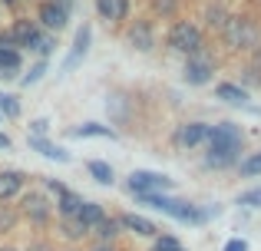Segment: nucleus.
<instances>
[{"instance_id":"obj_1","label":"nucleus","mask_w":261,"mask_h":251,"mask_svg":"<svg viewBox=\"0 0 261 251\" xmlns=\"http://www.w3.org/2000/svg\"><path fill=\"white\" fill-rule=\"evenodd\" d=\"M245 152V132L235 123H212L208 129V142H205V155L202 165L205 169H238Z\"/></svg>"},{"instance_id":"obj_2","label":"nucleus","mask_w":261,"mask_h":251,"mask_svg":"<svg viewBox=\"0 0 261 251\" xmlns=\"http://www.w3.org/2000/svg\"><path fill=\"white\" fill-rule=\"evenodd\" d=\"M13 205H17L23 225H30L33 235H50L53 232V225H57V205H53L50 192H43L40 185H30Z\"/></svg>"},{"instance_id":"obj_3","label":"nucleus","mask_w":261,"mask_h":251,"mask_svg":"<svg viewBox=\"0 0 261 251\" xmlns=\"http://www.w3.org/2000/svg\"><path fill=\"white\" fill-rule=\"evenodd\" d=\"M218 40L228 53H251L255 46H261V20L255 13H231Z\"/></svg>"},{"instance_id":"obj_4","label":"nucleus","mask_w":261,"mask_h":251,"mask_svg":"<svg viewBox=\"0 0 261 251\" xmlns=\"http://www.w3.org/2000/svg\"><path fill=\"white\" fill-rule=\"evenodd\" d=\"M166 46L172 53H178V57L189 60V57H195V53L208 50V33H205L195 20L178 17V20L169 23V30H166Z\"/></svg>"},{"instance_id":"obj_5","label":"nucleus","mask_w":261,"mask_h":251,"mask_svg":"<svg viewBox=\"0 0 261 251\" xmlns=\"http://www.w3.org/2000/svg\"><path fill=\"white\" fill-rule=\"evenodd\" d=\"M126 43L133 46L136 53H152L159 46V33H155V20L152 17H133L122 30Z\"/></svg>"},{"instance_id":"obj_6","label":"nucleus","mask_w":261,"mask_h":251,"mask_svg":"<svg viewBox=\"0 0 261 251\" xmlns=\"http://www.w3.org/2000/svg\"><path fill=\"white\" fill-rule=\"evenodd\" d=\"M175 182L169 179V175L162 172H152V169H136V172H129L126 179V192L129 195H152V192H172Z\"/></svg>"},{"instance_id":"obj_7","label":"nucleus","mask_w":261,"mask_h":251,"mask_svg":"<svg viewBox=\"0 0 261 251\" xmlns=\"http://www.w3.org/2000/svg\"><path fill=\"white\" fill-rule=\"evenodd\" d=\"M70 17H73V13L66 10L63 4H57V0H40V4H37V13H33L37 26L43 33H53V37H57V33H63L66 26H70Z\"/></svg>"},{"instance_id":"obj_8","label":"nucleus","mask_w":261,"mask_h":251,"mask_svg":"<svg viewBox=\"0 0 261 251\" xmlns=\"http://www.w3.org/2000/svg\"><path fill=\"white\" fill-rule=\"evenodd\" d=\"M208 129L212 123H202V119H189V123H178L172 129V146L178 152H192V149H202L208 142Z\"/></svg>"},{"instance_id":"obj_9","label":"nucleus","mask_w":261,"mask_h":251,"mask_svg":"<svg viewBox=\"0 0 261 251\" xmlns=\"http://www.w3.org/2000/svg\"><path fill=\"white\" fill-rule=\"evenodd\" d=\"M215 70H218V60L212 57L208 50H205V53H195V57L185 60L182 79H185L189 86H208L212 79H215Z\"/></svg>"},{"instance_id":"obj_10","label":"nucleus","mask_w":261,"mask_h":251,"mask_svg":"<svg viewBox=\"0 0 261 251\" xmlns=\"http://www.w3.org/2000/svg\"><path fill=\"white\" fill-rule=\"evenodd\" d=\"M30 188V175L23 169H0V205H13Z\"/></svg>"},{"instance_id":"obj_11","label":"nucleus","mask_w":261,"mask_h":251,"mask_svg":"<svg viewBox=\"0 0 261 251\" xmlns=\"http://www.w3.org/2000/svg\"><path fill=\"white\" fill-rule=\"evenodd\" d=\"M231 13H235V10H231L225 0H205V4H202V13H198V20H202L198 26H202L205 33H222L225 23L231 20Z\"/></svg>"},{"instance_id":"obj_12","label":"nucleus","mask_w":261,"mask_h":251,"mask_svg":"<svg viewBox=\"0 0 261 251\" xmlns=\"http://www.w3.org/2000/svg\"><path fill=\"white\" fill-rule=\"evenodd\" d=\"M40 26H37V20H30V17H13V23L7 26V37H10V43L17 46L20 53L23 50H33V43L40 40Z\"/></svg>"},{"instance_id":"obj_13","label":"nucleus","mask_w":261,"mask_h":251,"mask_svg":"<svg viewBox=\"0 0 261 251\" xmlns=\"http://www.w3.org/2000/svg\"><path fill=\"white\" fill-rule=\"evenodd\" d=\"M116 218H119L122 232H126V235H136V238H149V241H155V238L162 235V228L155 225L152 218H146V215H136V212H119Z\"/></svg>"},{"instance_id":"obj_14","label":"nucleus","mask_w":261,"mask_h":251,"mask_svg":"<svg viewBox=\"0 0 261 251\" xmlns=\"http://www.w3.org/2000/svg\"><path fill=\"white\" fill-rule=\"evenodd\" d=\"M93 4L99 20H106L113 26H126L133 20V0H93Z\"/></svg>"},{"instance_id":"obj_15","label":"nucleus","mask_w":261,"mask_h":251,"mask_svg":"<svg viewBox=\"0 0 261 251\" xmlns=\"http://www.w3.org/2000/svg\"><path fill=\"white\" fill-rule=\"evenodd\" d=\"M50 235L60 238L63 245H86L89 241V232L80 225V218H57V225H53Z\"/></svg>"},{"instance_id":"obj_16","label":"nucleus","mask_w":261,"mask_h":251,"mask_svg":"<svg viewBox=\"0 0 261 251\" xmlns=\"http://www.w3.org/2000/svg\"><path fill=\"white\" fill-rule=\"evenodd\" d=\"M27 149L30 152H40L43 159H53V162H70V152L57 142H50L46 135H27Z\"/></svg>"},{"instance_id":"obj_17","label":"nucleus","mask_w":261,"mask_h":251,"mask_svg":"<svg viewBox=\"0 0 261 251\" xmlns=\"http://www.w3.org/2000/svg\"><path fill=\"white\" fill-rule=\"evenodd\" d=\"M23 73V53L17 46H0V79H17Z\"/></svg>"},{"instance_id":"obj_18","label":"nucleus","mask_w":261,"mask_h":251,"mask_svg":"<svg viewBox=\"0 0 261 251\" xmlns=\"http://www.w3.org/2000/svg\"><path fill=\"white\" fill-rule=\"evenodd\" d=\"M122 235H126V232H122L119 218H116V215H106V218H102V225L89 235V241H99V245H119Z\"/></svg>"},{"instance_id":"obj_19","label":"nucleus","mask_w":261,"mask_h":251,"mask_svg":"<svg viewBox=\"0 0 261 251\" xmlns=\"http://www.w3.org/2000/svg\"><path fill=\"white\" fill-rule=\"evenodd\" d=\"M70 139H116V129L113 126H102V123H83V126H70L66 129Z\"/></svg>"},{"instance_id":"obj_20","label":"nucleus","mask_w":261,"mask_h":251,"mask_svg":"<svg viewBox=\"0 0 261 251\" xmlns=\"http://www.w3.org/2000/svg\"><path fill=\"white\" fill-rule=\"evenodd\" d=\"M83 195L80 192H63L60 199H53V205H57V218H80V212H83Z\"/></svg>"},{"instance_id":"obj_21","label":"nucleus","mask_w":261,"mask_h":251,"mask_svg":"<svg viewBox=\"0 0 261 251\" xmlns=\"http://www.w3.org/2000/svg\"><path fill=\"white\" fill-rule=\"evenodd\" d=\"M89 40H93V26L83 23L76 30V40H73V50H70V57H66V63H63V70H73V66L80 63V60L86 57V50H89Z\"/></svg>"},{"instance_id":"obj_22","label":"nucleus","mask_w":261,"mask_h":251,"mask_svg":"<svg viewBox=\"0 0 261 251\" xmlns=\"http://www.w3.org/2000/svg\"><path fill=\"white\" fill-rule=\"evenodd\" d=\"M106 215H109V212H106V205H102V202H89V199H86V202H83V212H80V225H83L86 232L93 235L96 228L102 225V218H106Z\"/></svg>"},{"instance_id":"obj_23","label":"nucleus","mask_w":261,"mask_h":251,"mask_svg":"<svg viewBox=\"0 0 261 251\" xmlns=\"http://www.w3.org/2000/svg\"><path fill=\"white\" fill-rule=\"evenodd\" d=\"M182 13V0H149V17L152 20H178Z\"/></svg>"},{"instance_id":"obj_24","label":"nucleus","mask_w":261,"mask_h":251,"mask_svg":"<svg viewBox=\"0 0 261 251\" xmlns=\"http://www.w3.org/2000/svg\"><path fill=\"white\" fill-rule=\"evenodd\" d=\"M215 96L222 99V103H231V106H248V90L238 86V83H218Z\"/></svg>"},{"instance_id":"obj_25","label":"nucleus","mask_w":261,"mask_h":251,"mask_svg":"<svg viewBox=\"0 0 261 251\" xmlns=\"http://www.w3.org/2000/svg\"><path fill=\"white\" fill-rule=\"evenodd\" d=\"M20 225H23V218H20L17 205H0V238H7V235H17Z\"/></svg>"},{"instance_id":"obj_26","label":"nucleus","mask_w":261,"mask_h":251,"mask_svg":"<svg viewBox=\"0 0 261 251\" xmlns=\"http://www.w3.org/2000/svg\"><path fill=\"white\" fill-rule=\"evenodd\" d=\"M86 172H89V179H96L99 185H113V182H116L113 165H109V162H102V159H89L86 162Z\"/></svg>"},{"instance_id":"obj_27","label":"nucleus","mask_w":261,"mask_h":251,"mask_svg":"<svg viewBox=\"0 0 261 251\" xmlns=\"http://www.w3.org/2000/svg\"><path fill=\"white\" fill-rule=\"evenodd\" d=\"M238 175H242V179H258L261 175V152L245 155V159L238 162Z\"/></svg>"},{"instance_id":"obj_28","label":"nucleus","mask_w":261,"mask_h":251,"mask_svg":"<svg viewBox=\"0 0 261 251\" xmlns=\"http://www.w3.org/2000/svg\"><path fill=\"white\" fill-rule=\"evenodd\" d=\"M20 251H57V241H53V235H30Z\"/></svg>"},{"instance_id":"obj_29","label":"nucleus","mask_w":261,"mask_h":251,"mask_svg":"<svg viewBox=\"0 0 261 251\" xmlns=\"http://www.w3.org/2000/svg\"><path fill=\"white\" fill-rule=\"evenodd\" d=\"M53 46H57V37H53V33H40V40L33 43L30 53H37V60H50Z\"/></svg>"},{"instance_id":"obj_30","label":"nucleus","mask_w":261,"mask_h":251,"mask_svg":"<svg viewBox=\"0 0 261 251\" xmlns=\"http://www.w3.org/2000/svg\"><path fill=\"white\" fill-rule=\"evenodd\" d=\"M20 99L17 96H10V93H0V116H7V119H17L20 116Z\"/></svg>"},{"instance_id":"obj_31","label":"nucleus","mask_w":261,"mask_h":251,"mask_svg":"<svg viewBox=\"0 0 261 251\" xmlns=\"http://www.w3.org/2000/svg\"><path fill=\"white\" fill-rule=\"evenodd\" d=\"M235 205H238V208H261V185L245 188V192L235 199Z\"/></svg>"},{"instance_id":"obj_32","label":"nucleus","mask_w":261,"mask_h":251,"mask_svg":"<svg viewBox=\"0 0 261 251\" xmlns=\"http://www.w3.org/2000/svg\"><path fill=\"white\" fill-rule=\"evenodd\" d=\"M152 251H185V245L175 238V235H169V232H162L159 238L152 241Z\"/></svg>"},{"instance_id":"obj_33","label":"nucleus","mask_w":261,"mask_h":251,"mask_svg":"<svg viewBox=\"0 0 261 251\" xmlns=\"http://www.w3.org/2000/svg\"><path fill=\"white\" fill-rule=\"evenodd\" d=\"M37 179H40V188H43V192H50L53 199H60L63 192H70V185H66V182H60V179H50V175H37Z\"/></svg>"},{"instance_id":"obj_34","label":"nucleus","mask_w":261,"mask_h":251,"mask_svg":"<svg viewBox=\"0 0 261 251\" xmlns=\"http://www.w3.org/2000/svg\"><path fill=\"white\" fill-rule=\"evenodd\" d=\"M238 86H245V90H251V86H255V90H261V70H258V66H251V63H245Z\"/></svg>"},{"instance_id":"obj_35","label":"nucleus","mask_w":261,"mask_h":251,"mask_svg":"<svg viewBox=\"0 0 261 251\" xmlns=\"http://www.w3.org/2000/svg\"><path fill=\"white\" fill-rule=\"evenodd\" d=\"M46 70H50V63H46V60H37V63L30 66V73H23V76H20V83H23V86H33V83H40Z\"/></svg>"},{"instance_id":"obj_36","label":"nucleus","mask_w":261,"mask_h":251,"mask_svg":"<svg viewBox=\"0 0 261 251\" xmlns=\"http://www.w3.org/2000/svg\"><path fill=\"white\" fill-rule=\"evenodd\" d=\"M50 132V119H30V132L27 135H46Z\"/></svg>"},{"instance_id":"obj_37","label":"nucleus","mask_w":261,"mask_h":251,"mask_svg":"<svg viewBox=\"0 0 261 251\" xmlns=\"http://www.w3.org/2000/svg\"><path fill=\"white\" fill-rule=\"evenodd\" d=\"M222 251H248V241H245V238H228Z\"/></svg>"},{"instance_id":"obj_38","label":"nucleus","mask_w":261,"mask_h":251,"mask_svg":"<svg viewBox=\"0 0 261 251\" xmlns=\"http://www.w3.org/2000/svg\"><path fill=\"white\" fill-rule=\"evenodd\" d=\"M86 251H122V245H99V241H89Z\"/></svg>"},{"instance_id":"obj_39","label":"nucleus","mask_w":261,"mask_h":251,"mask_svg":"<svg viewBox=\"0 0 261 251\" xmlns=\"http://www.w3.org/2000/svg\"><path fill=\"white\" fill-rule=\"evenodd\" d=\"M248 63H251V66H258V70H261V46H255V50L248 53Z\"/></svg>"},{"instance_id":"obj_40","label":"nucleus","mask_w":261,"mask_h":251,"mask_svg":"<svg viewBox=\"0 0 261 251\" xmlns=\"http://www.w3.org/2000/svg\"><path fill=\"white\" fill-rule=\"evenodd\" d=\"M57 251H86V245H57Z\"/></svg>"},{"instance_id":"obj_41","label":"nucleus","mask_w":261,"mask_h":251,"mask_svg":"<svg viewBox=\"0 0 261 251\" xmlns=\"http://www.w3.org/2000/svg\"><path fill=\"white\" fill-rule=\"evenodd\" d=\"M10 146H13V139L7 132H0V149H10Z\"/></svg>"},{"instance_id":"obj_42","label":"nucleus","mask_w":261,"mask_h":251,"mask_svg":"<svg viewBox=\"0 0 261 251\" xmlns=\"http://www.w3.org/2000/svg\"><path fill=\"white\" fill-rule=\"evenodd\" d=\"M0 7H7V10H17L20 0H0Z\"/></svg>"},{"instance_id":"obj_43","label":"nucleus","mask_w":261,"mask_h":251,"mask_svg":"<svg viewBox=\"0 0 261 251\" xmlns=\"http://www.w3.org/2000/svg\"><path fill=\"white\" fill-rule=\"evenodd\" d=\"M0 251H20L17 245H0Z\"/></svg>"},{"instance_id":"obj_44","label":"nucleus","mask_w":261,"mask_h":251,"mask_svg":"<svg viewBox=\"0 0 261 251\" xmlns=\"http://www.w3.org/2000/svg\"><path fill=\"white\" fill-rule=\"evenodd\" d=\"M20 4H23V0H20Z\"/></svg>"},{"instance_id":"obj_45","label":"nucleus","mask_w":261,"mask_h":251,"mask_svg":"<svg viewBox=\"0 0 261 251\" xmlns=\"http://www.w3.org/2000/svg\"><path fill=\"white\" fill-rule=\"evenodd\" d=\"M0 119H4V116H0Z\"/></svg>"},{"instance_id":"obj_46","label":"nucleus","mask_w":261,"mask_h":251,"mask_svg":"<svg viewBox=\"0 0 261 251\" xmlns=\"http://www.w3.org/2000/svg\"><path fill=\"white\" fill-rule=\"evenodd\" d=\"M149 251H152V248H149Z\"/></svg>"}]
</instances>
